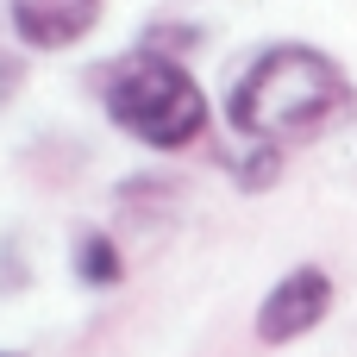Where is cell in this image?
Instances as JSON below:
<instances>
[{
  "mask_svg": "<svg viewBox=\"0 0 357 357\" xmlns=\"http://www.w3.org/2000/svg\"><path fill=\"white\" fill-rule=\"evenodd\" d=\"M339 107H345L339 63L314 44H276L232 82L226 119H232V132L276 144V138H301V132L326 126Z\"/></svg>",
  "mask_w": 357,
  "mask_h": 357,
  "instance_id": "obj_1",
  "label": "cell"
},
{
  "mask_svg": "<svg viewBox=\"0 0 357 357\" xmlns=\"http://www.w3.org/2000/svg\"><path fill=\"white\" fill-rule=\"evenodd\" d=\"M107 113L119 132H132L151 151H182L201 138L207 126V94L195 88V75L176 56L138 50L107 75Z\"/></svg>",
  "mask_w": 357,
  "mask_h": 357,
  "instance_id": "obj_2",
  "label": "cell"
},
{
  "mask_svg": "<svg viewBox=\"0 0 357 357\" xmlns=\"http://www.w3.org/2000/svg\"><path fill=\"white\" fill-rule=\"evenodd\" d=\"M326 314H333V276H326L320 264H301V270H289V276L264 295V307H257V339H264V345H289V339L314 333Z\"/></svg>",
  "mask_w": 357,
  "mask_h": 357,
  "instance_id": "obj_3",
  "label": "cell"
},
{
  "mask_svg": "<svg viewBox=\"0 0 357 357\" xmlns=\"http://www.w3.org/2000/svg\"><path fill=\"white\" fill-rule=\"evenodd\" d=\"M6 13H13L19 44H31V50H69L82 31H94L100 0H6Z\"/></svg>",
  "mask_w": 357,
  "mask_h": 357,
  "instance_id": "obj_4",
  "label": "cell"
},
{
  "mask_svg": "<svg viewBox=\"0 0 357 357\" xmlns=\"http://www.w3.org/2000/svg\"><path fill=\"white\" fill-rule=\"evenodd\" d=\"M75 276H82L88 289H113V282L126 276L119 245H113L107 232H82V238H75Z\"/></svg>",
  "mask_w": 357,
  "mask_h": 357,
  "instance_id": "obj_5",
  "label": "cell"
},
{
  "mask_svg": "<svg viewBox=\"0 0 357 357\" xmlns=\"http://www.w3.org/2000/svg\"><path fill=\"white\" fill-rule=\"evenodd\" d=\"M238 182H245V188H270V182H276V144H257V151L245 157Z\"/></svg>",
  "mask_w": 357,
  "mask_h": 357,
  "instance_id": "obj_6",
  "label": "cell"
},
{
  "mask_svg": "<svg viewBox=\"0 0 357 357\" xmlns=\"http://www.w3.org/2000/svg\"><path fill=\"white\" fill-rule=\"evenodd\" d=\"M0 357H19V351H0Z\"/></svg>",
  "mask_w": 357,
  "mask_h": 357,
  "instance_id": "obj_7",
  "label": "cell"
}]
</instances>
